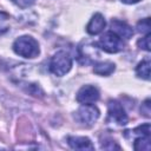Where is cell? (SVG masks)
Wrapping results in <instances>:
<instances>
[{"mask_svg": "<svg viewBox=\"0 0 151 151\" xmlns=\"http://www.w3.org/2000/svg\"><path fill=\"white\" fill-rule=\"evenodd\" d=\"M12 47L15 54L26 59H33L40 53L39 42L31 35H21L17 38Z\"/></svg>", "mask_w": 151, "mask_h": 151, "instance_id": "cell-1", "label": "cell"}, {"mask_svg": "<svg viewBox=\"0 0 151 151\" xmlns=\"http://www.w3.org/2000/svg\"><path fill=\"white\" fill-rule=\"evenodd\" d=\"M50 72L57 77H63L72 68V57L66 51H58L50 60Z\"/></svg>", "mask_w": 151, "mask_h": 151, "instance_id": "cell-2", "label": "cell"}, {"mask_svg": "<svg viewBox=\"0 0 151 151\" xmlns=\"http://www.w3.org/2000/svg\"><path fill=\"white\" fill-rule=\"evenodd\" d=\"M99 116H100V112L98 107L94 106L93 104H81V106L73 114L76 122L86 127L94 125Z\"/></svg>", "mask_w": 151, "mask_h": 151, "instance_id": "cell-3", "label": "cell"}, {"mask_svg": "<svg viewBox=\"0 0 151 151\" xmlns=\"http://www.w3.org/2000/svg\"><path fill=\"white\" fill-rule=\"evenodd\" d=\"M97 46L107 53H118L124 48V42L123 39L119 38L116 33L109 31L100 37L99 41L97 42Z\"/></svg>", "mask_w": 151, "mask_h": 151, "instance_id": "cell-4", "label": "cell"}, {"mask_svg": "<svg viewBox=\"0 0 151 151\" xmlns=\"http://www.w3.org/2000/svg\"><path fill=\"white\" fill-rule=\"evenodd\" d=\"M107 116H109V120H111L112 123H116L117 125L124 126L129 123V117H127L123 105L118 100H114V99L109 100Z\"/></svg>", "mask_w": 151, "mask_h": 151, "instance_id": "cell-5", "label": "cell"}, {"mask_svg": "<svg viewBox=\"0 0 151 151\" xmlns=\"http://www.w3.org/2000/svg\"><path fill=\"white\" fill-rule=\"evenodd\" d=\"M100 92L93 85H84L81 86L76 96V99L80 104H94L99 100Z\"/></svg>", "mask_w": 151, "mask_h": 151, "instance_id": "cell-6", "label": "cell"}, {"mask_svg": "<svg viewBox=\"0 0 151 151\" xmlns=\"http://www.w3.org/2000/svg\"><path fill=\"white\" fill-rule=\"evenodd\" d=\"M110 26H111V31H112L113 33H116L119 38L130 39V38H132V35H133V29H132V27H131L127 22H125V21H123V20L112 19Z\"/></svg>", "mask_w": 151, "mask_h": 151, "instance_id": "cell-7", "label": "cell"}, {"mask_svg": "<svg viewBox=\"0 0 151 151\" xmlns=\"http://www.w3.org/2000/svg\"><path fill=\"white\" fill-rule=\"evenodd\" d=\"M106 26V20L101 13H94L86 25V31L91 35H97L104 31Z\"/></svg>", "mask_w": 151, "mask_h": 151, "instance_id": "cell-8", "label": "cell"}, {"mask_svg": "<svg viewBox=\"0 0 151 151\" xmlns=\"http://www.w3.org/2000/svg\"><path fill=\"white\" fill-rule=\"evenodd\" d=\"M67 144L73 150H94V145L92 144L91 139L87 137L80 136H68Z\"/></svg>", "mask_w": 151, "mask_h": 151, "instance_id": "cell-9", "label": "cell"}, {"mask_svg": "<svg viewBox=\"0 0 151 151\" xmlns=\"http://www.w3.org/2000/svg\"><path fill=\"white\" fill-rule=\"evenodd\" d=\"M116 70V65L112 61H99L93 66V72L101 77L111 76Z\"/></svg>", "mask_w": 151, "mask_h": 151, "instance_id": "cell-10", "label": "cell"}, {"mask_svg": "<svg viewBox=\"0 0 151 151\" xmlns=\"http://www.w3.org/2000/svg\"><path fill=\"white\" fill-rule=\"evenodd\" d=\"M124 134L127 139H131V138H134L138 136H150V123L139 125L133 130H127V131H125Z\"/></svg>", "mask_w": 151, "mask_h": 151, "instance_id": "cell-11", "label": "cell"}, {"mask_svg": "<svg viewBox=\"0 0 151 151\" xmlns=\"http://www.w3.org/2000/svg\"><path fill=\"white\" fill-rule=\"evenodd\" d=\"M150 59H144L136 66V74L138 78L149 80L150 79Z\"/></svg>", "mask_w": 151, "mask_h": 151, "instance_id": "cell-12", "label": "cell"}, {"mask_svg": "<svg viewBox=\"0 0 151 151\" xmlns=\"http://www.w3.org/2000/svg\"><path fill=\"white\" fill-rule=\"evenodd\" d=\"M133 149L137 151H150V136H138L133 138Z\"/></svg>", "mask_w": 151, "mask_h": 151, "instance_id": "cell-13", "label": "cell"}, {"mask_svg": "<svg viewBox=\"0 0 151 151\" xmlns=\"http://www.w3.org/2000/svg\"><path fill=\"white\" fill-rule=\"evenodd\" d=\"M9 15L2 11H0V35L5 34L9 29Z\"/></svg>", "mask_w": 151, "mask_h": 151, "instance_id": "cell-14", "label": "cell"}, {"mask_svg": "<svg viewBox=\"0 0 151 151\" xmlns=\"http://www.w3.org/2000/svg\"><path fill=\"white\" fill-rule=\"evenodd\" d=\"M137 31L142 34H149L150 33V18L142 19L137 24Z\"/></svg>", "mask_w": 151, "mask_h": 151, "instance_id": "cell-15", "label": "cell"}, {"mask_svg": "<svg viewBox=\"0 0 151 151\" xmlns=\"http://www.w3.org/2000/svg\"><path fill=\"white\" fill-rule=\"evenodd\" d=\"M100 147L104 150H119L120 146L111 138H104V140L100 142Z\"/></svg>", "mask_w": 151, "mask_h": 151, "instance_id": "cell-16", "label": "cell"}, {"mask_svg": "<svg viewBox=\"0 0 151 151\" xmlns=\"http://www.w3.org/2000/svg\"><path fill=\"white\" fill-rule=\"evenodd\" d=\"M150 38H151V34H145V37H143L142 39H139L137 41V45L139 46L140 50H144L146 52H150L151 47H150Z\"/></svg>", "mask_w": 151, "mask_h": 151, "instance_id": "cell-17", "label": "cell"}, {"mask_svg": "<svg viewBox=\"0 0 151 151\" xmlns=\"http://www.w3.org/2000/svg\"><path fill=\"white\" fill-rule=\"evenodd\" d=\"M11 1H12L13 4H15L18 7L22 8V9L31 7V6L35 2V0H11Z\"/></svg>", "mask_w": 151, "mask_h": 151, "instance_id": "cell-18", "label": "cell"}, {"mask_svg": "<svg viewBox=\"0 0 151 151\" xmlns=\"http://www.w3.org/2000/svg\"><path fill=\"white\" fill-rule=\"evenodd\" d=\"M140 112L143 113V116H145V117H150L151 114V107H150V99L147 98L143 104H142V106H140Z\"/></svg>", "mask_w": 151, "mask_h": 151, "instance_id": "cell-19", "label": "cell"}, {"mask_svg": "<svg viewBox=\"0 0 151 151\" xmlns=\"http://www.w3.org/2000/svg\"><path fill=\"white\" fill-rule=\"evenodd\" d=\"M123 4H126V5H132V4H137L139 2L140 0H120Z\"/></svg>", "mask_w": 151, "mask_h": 151, "instance_id": "cell-20", "label": "cell"}]
</instances>
